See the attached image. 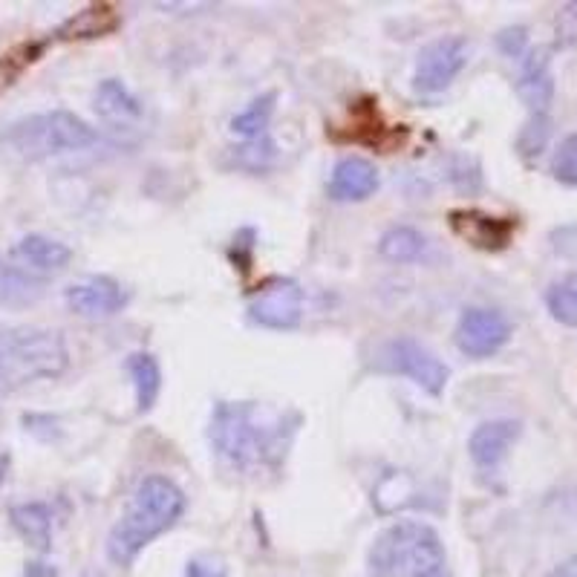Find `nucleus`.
<instances>
[{
  "label": "nucleus",
  "mask_w": 577,
  "mask_h": 577,
  "mask_svg": "<svg viewBox=\"0 0 577 577\" xmlns=\"http://www.w3.org/2000/svg\"><path fill=\"white\" fill-rule=\"evenodd\" d=\"M298 413L269 404L223 402L211 413V442L228 465L257 474L275 471L292 445Z\"/></svg>",
  "instance_id": "nucleus-1"
},
{
  "label": "nucleus",
  "mask_w": 577,
  "mask_h": 577,
  "mask_svg": "<svg viewBox=\"0 0 577 577\" xmlns=\"http://www.w3.org/2000/svg\"><path fill=\"white\" fill-rule=\"evenodd\" d=\"M182 511H185V494L174 479L159 477V474L142 479L130 497L127 511L107 537L110 560L119 566L133 563L148 543L174 526L182 517Z\"/></svg>",
  "instance_id": "nucleus-2"
},
{
  "label": "nucleus",
  "mask_w": 577,
  "mask_h": 577,
  "mask_svg": "<svg viewBox=\"0 0 577 577\" xmlns=\"http://www.w3.org/2000/svg\"><path fill=\"white\" fill-rule=\"evenodd\" d=\"M445 566V546L436 528L419 520L387 526L370 546V577H433Z\"/></svg>",
  "instance_id": "nucleus-3"
},
{
  "label": "nucleus",
  "mask_w": 577,
  "mask_h": 577,
  "mask_svg": "<svg viewBox=\"0 0 577 577\" xmlns=\"http://www.w3.org/2000/svg\"><path fill=\"white\" fill-rule=\"evenodd\" d=\"M96 139L99 133L81 116L70 110H50L12 122L0 133V151L24 162H38L58 153L84 151Z\"/></svg>",
  "instance_id": "nucleus-4"
},
{
  "label": "nucleus",
  "mask_w": 577,
  "mask_h": 577,
  "mask_svg": "<svg viewBox=\"0 0 577 577\" xmlns=\"http://www.w3.org/2000/svg\"><path fill=\"white\" fill-rule=\"evenodd\" d=\"M67 367L70 350L61 332L44 327L0 329V390L41 378H58Z\"/></svg>",
  "instance_id": "nucleus-5"
},
{
  "label": "nucleus",
  "mask_w": 577,
  "mask_h": 577,
  "mask_svg": "<svg viewBox=\"0 0 577 577\" xmlns=\"http://www.w3.org/2000/svg\"><path fill=\"white\" fill-rule=\"evenodd\" d=\"M378 364L384 370H390V373H399V376H407L410 381H416L430 396H439L445 390L448 378H451L448 364L436 352L427 350L425 344L410 338V335H399V338L387 341L384 350H381V361Z\"/></svg>",
  "instance_id": "nucleus-6"
},
{
  "label": "nucleus",
  "mask_w": 577,
  "mask_h": 577,
  "mask_svg": "<svg viewBox=\"0 0 577 577\" xmlns=\"http://www.w3.org/2000/svg\"><path fill=\"white\" fill-rule=\"evenodd\" d=\"M468 61H471L468 38H462V35L436 38L419 52L413 84L419 93H442L445 87H451L453 78L468 67Z\"/></svg>",
  "instance_id": "nucleus-7"
},
{
  "label": "nucleus",
  "mask_w": 577,
  "mask_h": 577,
  "mask_svg": "<svg viewBox=\"0 0 577 577\" xmlns=\"http://www.w3.org/2000/svg\"><path fill=\"white\" fill-rule=\"evenodd\" d=\"M249 318L257 327L295 329L303 318V289L298 280L275 277L249 301Z\"/></svg>",
  "instance_id": "nucleus-8"
},
{
  "label": "nucleus",
  "mask_w": 577,
  "mask_h": 577,
  "mask_svg": "<svg viewBox=\"0 0 577 577\" xmlns=\"http://www.w3.org/2000/svg\"><path fill=\"white\" fill-rule=\"evenodd\" d=\"M511 338V324L497 309H465L453 329V341L468 358H488L505 347Z\"/></svg>",
  "instance_id": "nucleus-9"
},
{
  "label": "nucleus",
  "mask_w": 577,
  "mask_h": 577,
  "mask_svg": "<svg viewBox=\"0 0 577 577\" xmlns=\"http://www.w3.org/2000/svg\"><path fill=\"white\" fill-rule=\"evenodd\" d=\"M67 306L84 318H107L127 306V292L113 277H87L67 289Z\"/></svg>",
  "instance_id": "nucleus-10"
},
{
  "label": "nucleus",
  "mask_w": 577,
  "mask_h": 577,
  "mask_svg": "<svg viewBox=\"0 0 577 577\" xmlns=\"http://www.w3.org/2000/svg\"><path fill=\"white\" fill-rule=\"evenodd\" d=\"M378 168L364 156H344L329 176V197L335 202L370 200L378 191Z\"/></svg>",
  "instance_id": "nucleus-11"
},
{
  "label": "nucleus",
  "mask_w": 577,
  "mask_h": 577,
  "mask_svg": "<svg viewBox=\"0 0 577 577\" xmlns=\"http://www.w3.org/2000/svg\"><path fill=\"white\" fill-rule=\"evenodd\" d=\"M520 439V422L514 419H494L479 425L468 439V453L479 468H494L508 456L511 445Z\"/></svg>",
  "instance_id": "nucleus-12"
},
{
  "label": "nucleus",
  "mask_w": 577,
  "mask_h": 577,
  "mask_svg": "<svg viewBox=\"0 0 577 577\" xmlns=\"http://www.w3.org/2000/svg\"><path fill=\"white\" fill-rule=\"evenodd\" d=\"M517 93L526 101L531 116L546 113L554 99V78L552 67H549V52L531 50L523 58V70H520V81H517Z\"/></svg>",
  "instance_id": "nucleus-13"
},
{
  "label": "nucleus",
  "mask_w": 577,
  "mask_h": 577,
  "mask_svg": "<svg viewBox=\"0 0 577 577\" xmlns=\"http://www.w3.org/2000/svg\"><path fill=\"white\" fill-rule=\"evenodd\" d=\"M451 226L459 237H465L468 243H474L479 249H500L508 243V234H511L508 223L485 217L479 211H453Z\"/></svg>",
  "instance_id": "nucleus-14"
},
{
  "label": "nucleus",
  "mask_w": 577,
  "mask_h": 577,
  "mask_svg": "<svg viewBox=\"0 0 577 577\" xmlns=\"http://www.w3.org/2000/svg\"><path fill=\"white\" fill-rule=\"evenodd\" d=\"M96 113L113 125H130L142 116V101L119 78H107L96 90Z\"/></svg>",
  "instance_id": "nucleus-15"
},
{
  "label": "nucleus",
  "mask_w": 577,
  "mask_h": 577,
  "mask_svg": "<svg viewBox=\"0 0 577 577\" xmlns=\"http://www.w3.org/2000/svg\"><path fill=\"white\" fill-rule=\"evenodd\" d=\"M15 531L38 552H47L52 543V508L47 502H24L9 511Z\"/></svg>",
  "instance_id": "nucleus-16"
},
{
  "label": "nucleus",
  "mask_w": 577,
  "mask_h": 577,
  "mask_svg": "<svg viewBox=\"0 0 577 577\" xmlns=\"http://www.w3.org/2000/svg\"><path fill=\"white\" fill-rule=\"evenodd\" d=\"M12 254L26 266L44 269V272H58L73 260L70 246H64L52 237H44V234H26L24 240L12 249Z\"/></svg>",
  "instance_id": "nucleus-17"
},
{
  "label": "nucleus",
  "mask_w": 577,
  "mask_h": 577,
  "mask_svg": "<svg viewBox=\"0 0 577 577\" xmlns=\"http://www.w3.org/2000/svg\"><path fill=\"white\" fill-rule=\"evenodd\" d=\"M47 286L44 280L26 275L24 269H15L0 260V303L3 306H32L44 298Z\"/></svg>",
  "instance_id": "nucleus-18"
},
{
  "label": "nucleus",
  "mask_w": 577,
  "mask_h": 577,
  "mask_svg": "<svg viewBox=\"0 0 577 577\" xmlns=\"http://www.w3.org/2000/svg\"><path fill=\"white\" fill-rule=\"evenodd\" d=\"M127 373L133 376L136 384V404H139V413H148L156 399H159V390H162V370H159V361L153 358L151 352H133L127 358Z\"/></svg>",
  "instance_id": "nucleus-19"
},
{
  "label": "nucleus",
  "mask_w": 577,
  "mask_h": 577,
  "mask_svg": "<svg viewBox=\"0 0 577 577\" xmlns=\"http://www.w3.org/2000/svg\"><path fill=\"white\" fill-rule=\"evenodd\" d=\"M122 18L110 6H90L58 29V38H101L116 32Z\"/></svg>",
  "instance_id": "nucleus-20"
},
{
  "label": "nucleus",
  "mask_w": 577,
  "mask_h": 577,
  "mask_svg": "<svg viewBox=\"0 0 577 577\" xmlns=\"http://www.w3.org/2000/svg\"><path fill=\"white\" fill-rule=\"evenodd\" d=\"M427 240L422 231H416L413 226H393L387 228L378 240V254L390 263H410L419 260L425 251Z\"/></svg>",
  "instance_id": "nucleus-21"
},
{
  "label": "nucleus",
  "mask_w": 577,
  "mask_h": 577,
  "mask_svg": "<svg viewBox=\"0 0 577 577\" xmlns=\"http://www.w3.org/2000/svg\"><path fill=\"white\" fill-rule=\"evenodd\" d=\"M275 101L277 93H266V96L254 99L243 113H237V116L231 119V130H234L237 136H243L246 142L266 136V125H269V119H272V113H275Z\"/></svg>",
  "instance_id": "nucleus-22"
},
{
  "label": "nucleus",
  "mask_w": 577,
  "mask_h": 577,
  "mask_svg": "<svg viewBox=\"0 0 577 577\" xmlns=\"http://www.w3.org/2000/svg\"><path fill=\"white\" fill-rule=\"evenodd\" d=\"M546 303H549V312L557 324L577 327V272L557 280L546 295Z\"/></svg>",
  "instance_id": "nucleus-23"
},
{
  "label": "nucleus",
  "mask_w": 577,
  "mask_h": 577,
  "mask_svg": "<svg viewBox=\"0 0 577 577\" xmlns=\"http://www.w3.org/2000/svg\"><path fill=\"white\" fill-rule=\"evenodd\" d=\"M549 136H552V119H549L546 113H537V116H531L526 127L520 130V136H517V151L523 153L526 159H537L540 153L546 151Z\"/></svg>",
  "instance_id": "nucleus-24"
},
{
  "label": "nucleus",
  "mask_w": 577,
  "mask_h": 577,
  "mask_svg": "<svg viewBox=\"0 0 577 577\" xmlns=\"http://www.w3.org/2000/svg\"><path fill=\"white\" fill-rule=\"evenodd\" d=\"M272 156H275V145H272L266 136L251 139L246 145L234 148V162H237L240 168H246V171H263V168L272 162Z\"/></svg>",
  "instance_id": "nucleus-25"
},
{
  "label": "nucleus",
  "mask_w": 577,
  "mask_h": 577,
  "mask_svg": "<svg viewBox=\"0 0 577 577\" xmlns=\"http://www.w3.org/2000/svg\"><path fill=\"white\" fill-rule=\"evenodd\" d=\"M552 174L563 185H577V133L566 136L560 148L554 151Z\"/></svg>",
  "instance_id": "nucleus-26"
},
{
  "label": "nucleus",
  "mask_w": 577,
  "mask_h": 577,
  "mask_svg": "<svg viewBox=\"0 0 577 577\" xmlns=\"http://www.w3.org/2000/svg\"><path fill=\"white\" fill-rule=\"evenodd\" d=\"M185 577H228V566L217 554H200V557L188 560Z\"/></svg>",
  "instance_id": "nucleus-27"
},
{
  "label": "nucleus",
  "mask_w": 577,
  "mask_h": 577,
  "mask_svg": "<svg viewBox=\"0 0 577 577\" xmlns=\"http://www.w3.org/2000/svg\"><path fill=\"white\" fill-rule=\"evenodd\" d=\"M526 29L523 26H514V29H505L500 38H497V44H500V50L505 55H511V58H520L523 52H526Z\"/></svg>",
  "instance_id": "nucleus-28"
},
{
  "label": "nucleus",
  "mask_w": 577,
  "mask_h": 577,
  "mask_svg": "<svg viewBox=\"0 0 577 577\" xmlns=\"http://www.w3.org/2000/svg\"><path fill=\"white\" fill-rule=\"evenodd\" d=\"M24 577H58V572H55V566H50V563L32 560V563H26Z\"/></svg>",
  "instance_id": "nucleus-29"
},
{
  "label": "nucleus",
  "mask_w": 577,
  "mask_h": 577,
  "mask_svg": "<svg viewBox=\"0 0 577 577\" xmlns=\"http://www.w3.org/2000/svg\"><path fill=\"white\" fill-rule=\"evenodd\" d=\"M549 577H577V554L569 557V560H563L560 566H554V572Z\"/></svg>",
  "instance_id": "nucleus-30"
},
{
  "label": "nucleus",
  "mask_w": 577,
  "mask_h": 577,
  "mask_svg": "<svg viewBox=\"0 0 577 577\" xmlns=\"http://www.w3.org/2000/svg\"><path fill=\"white\" fill-rule=\"evenodd\" d=\"M81 577H104V575H99V572H84Z\"/></svg>",
  "instance_id": "nucleus-31"
},
{
  "label": "nucleus",
  "mask_w": 577,
  "mask_h": 577,
  "mask_svg": "<svg viewBox=\"0 0 577 577\" xmlns=\"http://www.w3.org/2000/svg\"><path fill=\"white\" fill-rule=\"evenodd\" d=\"M433 577H445V575H442V572H439V575H433Z\"/></svg>",
  "instance_id": "nucleus-32"
}]
</instances>
